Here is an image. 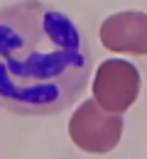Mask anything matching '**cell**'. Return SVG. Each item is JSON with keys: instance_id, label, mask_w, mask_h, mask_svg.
<instances>
[{"instance_id": "obj_1", "label": "cell", "mask_w": 147, "mask_h": 159, "mask_svg": "<svg viewBox=\"0 0 147 159\" xmlns=\"http://www.w3.org/2000/svg\"><path fill=\"white\" fill-rule=\"evenodd\" d=\"M93 69L84 32L39 0L0 7V108L57 115L81 98Z\"/></svg>"}, {"instance_id": "obj_2", "label": "cell", "mask_w": 147, "mask_h": 159, "mask_svg": "<svg viewBox=\"0 0 147 159\" xmlns=\"http://www.w3.org/2000/svg\"><path fill=\"white\" fill-rule=\"evenodd\" d=\"M123 135L120 113H110L98 105V100H84L69 120V137L71 142L91 154H105L118 147Z\"/></svg>"}, {"instance_id": "obj_3", "label": "cell", "mask_w": 147, "mask_h": 159, "mask_svg": "<svg viewBox=\"0 0 147 159\" xmlns=\"http://www.w3.org/2000/svg\"><path fill=\"white\" fill-rule=\"evenodd\" d=\"M140 71L125 59H108L98 66L93 79V98L110 113H125L137 100Z\"/></svg>"}, {"instance_id": "obj_4", "label": "cell", "mask_w": 147, "mask_h": 159, "mask_svg": "<svg viewBox=\"0 0 147 159\" xmlns=\"http://www.w3.org/2000/svg\"><path fill=\"white\" fill-rule=\"evenodd\" d=\"M101 42L105 49L127 52V54H147V12L127 10L105 17L101 25Z\"/></svg>"}]
</instances>
